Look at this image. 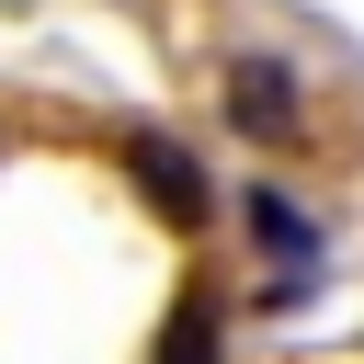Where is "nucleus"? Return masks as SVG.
Wrapping results in <instances>:
<instances>
[{
  "label": "nucleus",
  "mask_w": 364,
  "mask_h": 364,
  "mask_svg": "<svg viewBox=\"0 0 364 364\" xmlns=\"http://www.w3.org/2000/svg\"><path fill=\"white\" fill-rule=\"evenodd\" d=\"M136 171H148V193H159V216H182V228H205V182H193V159H171V148H136Z\"/></svg>",
  "instance_id": "f03ea898"
},
{
  "label": "nucleus",
  "mask_w": 364,
  "mask_h": 364,
  "mask_svg": "<svg viewBox=\"0 0 364 364\" xmlns=\"http://www.w3.org/2000/svg\"><path fill=\"white\" fill-rule=\"evenodd\" d=\"M216 114H228L262 159H318V91H307L296 57H262V46L216 57Z\"/></svg>",
  "instance_id": "f257e3e1"
}]
</instances>
